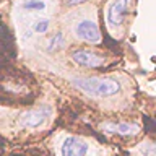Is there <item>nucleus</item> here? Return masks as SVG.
Listing matches in <instances>:
<instances>
[{
	"instance_id": "20e7f679",
	"label": "nucleus",
	"mask_w": 156,
	"mask_h": 156,
	"mask_svg": "<svg viewBox=\"0 0 156 156\" xmlns=\"http://www.w3.org/2000/svg\"><path fill=\"white\" fill-rule=\"evenodd\" d=\"M88 153V143L78 136H67L62 145V156H85Z\"/></svg>"
},
{
	"instance_id": "9b49d317",
	"label": "nucleus",
	"mask_w": 156,
	"mask_h": 156,
	"mask_svg": "<svg viewBox=\"0 0 156 156\" xmlns=\"http://www.w3.org/2000/svg\"><path fill=\"white\" fill-rule=\"evenodd\" d=\"M83 2H86V0H68L70 5H78V3H83Z\"/></svg>"
},
{
	"instance_id": "423d86ee",
	"label": "nucleus",
	"mask_w": 156,
	"mask_h": 156,
	"mask_svg": "<svg viewBox=\"0 0 156 156\" xmlns=\"http://www.w3.org/2000/svg\"><path fill=\"white\" fill-rule=\"evenodd\" d=\"M47 115H49V109H47V107L28 111V112H24V114L21 115V124L24 127H29V129H36V127L44 124V120L47 119Z\"/></svg>"
},
{
	"instance_id": "0eeeda50",
	"label": "nucleus",
	"mask_w": 156,
	"mask_h": 156,
	"mask_svg": "<svg viewBox=\"0 0 156 156\" xmlns=\"http://www.w3.org/2000/svg\"><path fill=\"white\" fill-rule=\"evenodd\" d=\"M102 129L107 132H112V133L130 135V133H136L140 130V127L135 124H114V122H106V124H102Z\"/></svg>"
},
{
	"instance_id": "39448f33",
	"label": "nucleus",
	"mask_w": 156,
	"mask_h": 156,
	"mask_svg": "<svg viewBox=\"0 0 156 156\" xmlns=\"http://www.w3.org/2000/svg\"><path fill=\"white\" fill-rule=\"evenodd\" d=\"M127 5H129V0H114L109 5V10H107V23L111 26H119L122 23V18L125 16V12H127Z\"/></svg>"
},
{
	"instance_id": "1a4fd4ad",
	"label": "nucleus",
	"mask_w": 156,
	"mask_h": 156,
	"mask_svg": "<svg viewBox=\"0 0 156 156\" xmlns=\"http://www.w3.org/2000/svg\"><path fill=\"white\" fill-rule=\"evenodd\" d=\"M60 46H63V34L62 33H57L55 36H54L52 39H51V42H49V51H55L57 47H60Z\"/></svg>"
},
{
	"instance_id": "6e6552de",
	"label": "nucleus",
	"mask_w": 156,
	"mask_h": 156,
	"mask_svg": "<svg viewBox=\"0 0 156 156\" xmlns=\"http://www.w3.org/2000/svg\"><path fill=\"white\" fill-rule=\"evenodd\" d=\"M23 8H26V10H44L46 5H44L42 0H28V2L23 3Z\"/></svg>"
},
{
	"instance_id": "7ed1b4c3",
	"label": "nucleus",
	"mask_w": 156,
	"mask_h": 156,
	"mask_svg": "<svg viewBox=\"0 0 156 156\" xmlns=\"http://www.w3.org/2000/svg\"><path fill=\"white\" fill-rule=\"evenodd\" d=\"M75 34L83 41L90 44H99L101 42V31L99 26L91 21V20H81L75 24Z\"/></svg>"
},
{
	"instance_id": "f257e3e1",
	"label": "nucleus",
	"mask_w": 156,
	"mask_h": 156,
	"mask_svg": "<svg viewBox=\"0 0 156 156\" xmlns=\"http://www.w3.org/2000/svg\"><path fill=\"white\" fill-rule=\"evenodd\" d=\"M73 83L85 93H88L91 96H98V98H109L120 91V83L114 80V78L86 76V78H78Z\"/></svg>"
},
{
	"instance_id": "9d476101",
	"label": "nucleus",
	"mask_w": 156,
	"mask_h": 156,
	"mask_svg": "<svg viewBox=\"0 0 156 156\" xmlns=\"http://www.w3.org/2000/svg\"><path fill=\"white\" fill-rule=\"evenodd\" d=\"M49 24H51V21L49 20H37L36 23H34V31L36 33H46L49 29Z\"/></svg>"
},
{
	"instance_id": "f03ea898",
	"label": "nucleus",
	"mask_w": 156,
	"mask_h": 156,
	"mask_svg": "<svg viewBox=\"0 0 156 156\" xmlns=\"http://www.w3.org/2000/svg\"><path fill=\"white\" fill-rule=\"evenodd\" d=\"M70 57L76 65L91 67V68H98V67L104 65V62H106L104 55H101V54H98L94 51H88V49H75Z\"/></svg>"
}]
</instances>
